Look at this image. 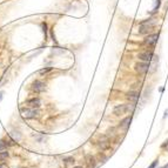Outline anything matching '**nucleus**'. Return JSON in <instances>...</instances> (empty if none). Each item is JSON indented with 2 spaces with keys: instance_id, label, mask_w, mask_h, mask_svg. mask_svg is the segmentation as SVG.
Returning a JSON list of instances; mask_svg holds the SVG:
<instances>
[{
  "instance_id": "1",
  "label": "nucleus",
  "mask_w": 168,
  "mask_h": 168,
  "mask_svg": "<svg viewBox=\"0 0 168 168\" xmlns=\"http://www.w3.org/2000/svg\"><path fill=\"white\" fill-rule=\"evenodd\" d=\"M135 108V105L134 104H122V105H118V106L114 107L113 109V113L116 116H120V115H123L126 113H132Z\"/></svg>"
},
{
  "instance_id": "14",
  "label": "nucleus",
  "mask_w": 168,
  "mask_h": 168,
  "mask_svg": "<svg viewBox=\"0 0 168 168\" xmlns=\"http://www.w3.org/2000/svg\"><path fill=\"white\" fill-rule=\"evenodd\" d=\"M158 163H159V161H158V160L153 161V163H152V165H151V166H149L148 168H155L156 166H158Z\"/></svg>"
},
{
  "instance_id": "3",
  "label": "nucleus",
  "mask_w": 168,
  "mask_h": 168,
  "mask_svg": "<svg viewBox=\"0 0 168 168\" xmlns=\"http://www.w3.org/2000/svg\"><path fill=\"white\" fill-rule=\"evenodd\" d=\"M20 113H21V115L25 119H35V118H38L40 115V112H39L38 108H31V107L21 108Z\"/></svg>"
},
{
  "instance_id": "6",
  "label": "nucleus",
  "mask_w": 168,
  "mask_h": 168,
  "mask_svg": "<svg viewBox=\"0 0 168 168\" xmlns=\"http://www.w3.org/2000/svg\"><path fill=\"white\" fill-rule=\"evenodd\" d=\"M148 69H149V65H148V62H137V65H135V71H137L139 74H146L147 72H148Z\"/></svg>"
},
{
  "instance_id": "4",
  "label": "nucleus",
  "mask_w": 168,
  "mask_h": 168,
  "mask_svg": "<svg viewBox=\"0 0 168 168\" xmlns=\"http://www.w3.org/2000/svg\"><path fill=\"white\" fill-rule=\"evenodd\" d=\"M45 89H46V84H44L42 81H40V80L33 81V84H32V91L33 92L41 93V92H44Z\"/></svg>"
},
{
  "instance_id": "10",
  "label": "nucleus",
  "mask_w": 168,
  "mask_h": 168,
  "mask_svg": "<svg viewBox=\"0 0 168 168\" xmlns=\"http://www.w3.org/2000/svg\"><path fill=\"white\" fill-rule=\"evenodd\" d=\"M127 98H128L130 101H132V102H135V101L139 99V94L135 93V92H130V93L127 94Z\"/></svg>"
},
{
  "instance_id": "13",
  "label": "nucleus",
  "mask_w": 168,
  "mask_h": 168,
  "mask_svg": "<svg viewBox=\"0 0 168 168\" xmlns=\"http://www.w3.org/2000/svg\"><path fill=\"white\" fill-rule=\"evenodd\" d=\"M7 144L5 140H0V151H6L7 149Z\"/></svg>"
},
{
  "instance_id": "7",
  "label": "nucleus",
  "mask_w": 168,
  "mask_h": 168,
  "mask_svg": "<svg viewBox=\"0 0 168 168\" xmlns=\"http://www.w3.org/2000/svg\"><path fill=\"white\" fill-rule=\"evenodd\" d=\"M137 58L144 62H149L153 59V52L152 51H144V52L137 54Z\"/></svg>"
},
{
  "instance_id": "16",
  "label": "nucleus",
  "mask_w": 168,
  "mask_h": 168,
  "mask_svg": "<svg viewBox=\"0 0 168 168\" xmlns=\"http://www.w3.org/2000/svg\"><path fill=\"white\" fill-rule=\"evenodd\" d=\"M167 115H168V111H166V112H165V115H163V118H166Z\"/></svg>"
},
{
  "instance_id": "11",
  "label": "nucleus",
  "mask_w": 168,
  "mask_h": 168,
  "mask_svg": "<svg viewBox=\"0 0 168 168\" xmlns=\"http://www.w3.org/2000/svg\"><path fill=\"white\" fill-rule=\"evenodd\" d=\"M8 156H9V154H8L7 149L6 151H0V162H2L6 159H8Z\"/></svg>"
},
{
  "instance_id": "15",
  "label": "nucleus",
  "mask_w": 168,
  "mask_h": 168,
  "mask_svg": "<svg viewBox=\"0 0 168 168\" xmlns=\"http://www.w3.org/2000/svg\"><path fill=\"white\" fill-rule=\"evenodd\" d=\"M49 71H51V68H45V69H41L39 73H40V74H44V73H47V72H49Z\"/></svg>"
},
{
  "instance_id": "18",
  "label": "nucleus",
  "mask_w": 168,
  "mask_h": 168,
  "mask_svg": "<svg viewBox=\"0 0 168 168\" xmlns=\"http://www.w3.org/2000/svg\"><path fill=\"white\" fill-rule=\"evenodd\" d=\"M74 168H82L81 166H76V167H74Z\"/></svg>"
},
{
  "instance_id": "2",
  "label": "nucleus",
  "mask_w": 168,
  "mask_h": 168,
  "mask_svg": "<svg viewBox=\"0 0 168 168\" xmlns=\"http://www.w3.org/2000/svg\"><path fill=\"white\" fill-rule=\"evenodd\" d=\"M155 27V20L154 19H147L140 23V27H139V33L140 34H149L153 32Z\"/></svg>"
},
{
  "instance_id": "9",
  "label": "nucleus",
  "mask_w": 168,
  "mask_h": 168,
  "mask_svg": "<svg viewBox=\"0 0 168 168\" xmlns=\"http://www.w3.org/2000/svg\"><path fill=\"white\" fill-rule=\"evenodd\" d=\"M130 122H132V115L127 116V118H125V119L120 122V128H121L123 132H127L128 128H130Z\"/></svg>"
},
{
  "instance_id": "8",
  "label": "nucleus",
  "mask_w": 168,
  "mask_h": 168,
  "mask_svg": "<svg viewBox=\"0 0 168 168\" xmlns=\"http://www.w3.org/2000/svg\"><path fill=\"white\" fill-rule=\"evenodd\" d=\"M26 105H27V107H31V108H39L41 106V100L39 98H32V99L26 101Z\"/></svg>"
},
{
  "instance_id": "17",
  "label": "nucleus",
  "mask_w": 168,
  "mask_h": 168,
  "mask_svg": "<svg viewBox=\"0 0 168 168\" xmlns=\"http://www.w3.org/2000/svg\"><path fill=\"white\" fill-rule=\"evenodd\" d=\"M162 168H168V163H167V165H165V166H163Z\"/></svg>"
},
{
  "instance_id": "12",
  "label": "nucleus",
  "mask_w": 168,
  "mask_h": 168,
  "mask_svg": "<svg viewBox=\"0 0 168 168\" xmlns=\"http://www.w3.org/2000/svg\"><path fill=\"white\" fill-rule=\"evenodd\" d=\"M161 5V0H154V7L152 9V13H155V12H158V9L160 7Z\"/></svg>"
},
{
  "instance_id": "5",
  "label": "nucleus",
  "mask_w": 168,
  "mask_h": 168,
  "mask_svg": "<svg viewBox=\"0 0 168 168\" xmlns=\"http://www.w3.org/2000/svg\"><path fill=\"white\" fill-rule=\"evenodd\" d=\"M159 40V34H148L144 40V44L147 46H155Z\"/></svg>"
}]
</instances>
